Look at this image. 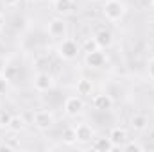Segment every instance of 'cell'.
<instances>
[{
  "mask_svg": "<svg viewBox=\"0 0 154 152\" xmlns=\"http://www.w3.org/2000/svg\"><path fill=\"white\" fill-rule=\"evenodd\" d=\"M93 108L99 109V111H109L113 108V99L108 95V93H100V95H95L93 97Z\"/></svg>",
  "mask_w": 154,
  "mask_h": 152,
  "instance_id": "8fae6325",
  "label": "cell"
},
{
  "mask_svg": "<svg viewBox=\"0 0 154 152\" xmlns=\"http://www.w3.org/2000/svg\"><path fill=\"white\" fill-rule=\"evenodd\" d=\"M93 39L97 41V45H99L100 50H102V48H109V47L113 45V34H111L108 29H99V31H95Z\"/></svg>",
  "mask_w": 154,
  "mask_h": 152,
  "instance_id": "30bf717a",
  "label": "cell"
},
{
  "mask_svg": "<svg viewBox=\"0 0 154 152\" xmlns=\"http://www.w3.org/2000/svg\"><path fill=\"white\" fill-rule=\"evenodd\" d=\"M4 68H5V61H4V59H0V75L4 74Z\"/></svg>",
  "mask_w": 154,
  "mask_h": 152,
  "instance_id": "cb8c5ba5",
  "label": "cell"
},
{
  "mask_svg": "<svg viewBox=\"0 0 154 152\" xmlns=\"http://www.w3.org/2000/svg\"><path fill=\"white\" fill-rule=\"evenodd\" d=\"M74 129H75V138L79 143H90V141H93L95 131H93L91 125H88V123H77Z\"/></svg>",
  "mask_w": 154,
  "mask_h": 152,
  "instance_id": "ba28073f",
  "label": "cell"
},
{
  "mask_svg": "<svg viewBox=\"0 0 154 152\" xmlns=\"http://www.w3.org/2000/svg\"><path fill=\"white\" fill-rule=\"evenodd\" d=\"M93 50H99V45H97V41L93 38H88L84 43H82V52H93Z\"/></svg>",
  "mask_w": 154,
  "mask_h": 152,
  "instance_id": "d6986e66",
  "label": "cell"
},
{
  "mask_svg": "<svg viewBox=\"0 0 154 152\" xmlns=\"http://www.w3.org/2000/svg\"><path fill=\"white\" fill-rule=\"evenodd\" d=\"M32 123L39 131H48L56 123V116L48 109H38L36 113L32 114Z\"/></svg>",
  "mask_w": 154,
  "mask_h": 152,
  "instance_id": "277c9868",
  "label": "cell"
},
{
  "mask_svg": "<svg viewBox=\"0 0 154 152\" xmlns=\"http://www.w3.org/2000/svg\"><path fill=\"white\" fill-rule=\"evenodd\" d=\"M61 138H63V143H66V145H74V143H77L75 129H74V127H66V129L61 132Z\"/></svg>",
  "mask_w": 154,
  "mask_h": 152,
  "instance_id": "e0dca14e",
  "label": "cell"
},
{
  "mask_svg": "<svg viewBox=\"0 0 154 152\" xmlns=\"http://www.w3.org/2000/svg\"><path fill=\"white\" fill-rule=\"evenodd\" d=\"M54 86H56V79H54L52 74H48V72H39L38 75L34 77V90L39 91V93L50 91Z\"/></svg>",
  "mask_w": 154,
  "mask_h": 152,
  "instance_id": "5b68a950",
  "label": "cell"
},
{
  "mask_svg": "<svg viewBox=\"0 0 154 152\" xmlns=\"http://www.w3.org/2000/svg\"><path fill=\"white\" fill-rule=\"evenodd\" d=\"M4 27H5V16L0 13V32L4 31Z\"/></svg>",
  "mask_w": 154,
  "mask_h": 152,
  "instance_id": "603a6c76",
  "label": "cell"
},
{
  "mask_svg": "<svg viewBox=\"0 0 154 152\" xmlns=\"http://www.w3.org/2000/svg\"><path fill=\"white\" fill-rule=\"evenodd\" d=\"M95 2H97V0H95Z\"/></svg>",
  "mask_w": 154,
  "mask_h": 152,
  "instance_id": "83f0119b",
  "label": "cell"
},
{
  "mask_svg": "<svg viewBox=\"0 0 154 152\" xmlns=\"http://www.w3.org/2000/svg\"><path fill=\"white\" fill-rule=\"evenodd\" d=\"M18 2H20V0H2V4H4L5 7H14Z\"/></svg>",
  "mask_w": 154,
  "mask_h": 152,
  "instance_id": "7402d4cb",
  "label": "cell"
},
{
  "mask_svg": "<svg viewBox=\"0 0 154 152\" xmlns=\"http://www.w3.org/2000/svg\"><path fill=\"white\" fill-rule=\"evenodd\" d=\"M109 140L113 141L115 150H116V149H118V150H122V147H124L131 138H129V132H127L124 127H120V125H118V127H113V129H111V132H109Z\"/></svg>",
  "mask_w": 154,
  "mask_h": 152,
  "instance_id": "52a82bcc",
  "label": "cell"
},
{
  "mask_svg": "<svg viewBox=\"0 0 154 152\" xmlns=\"http://www.w3.org/2000/svg\"><path fill=\"white\" fill-rule=\"evenodd\" d=\"M7 88H9V79L4 75H0V95H4L5 91H7Z\"/></svg>",
  "mask_w": 154,
  "mask_h": 152,
  "instance_id": "ffe728a7",
  "label": "cell"
},
{
  "mask_svg": "<svg viewBox=\"0 0 154 152\" xmlns=\"http://www.w3.org/2000/svg\"><path fill=\"white\" fill-rule=\"evenodd\" d=\"M25 125H27V122H25V118L22 114H11V118H9V122H7L5 127L11 132H22L25 129Z\"/></svg>",
  "mask_w": 154,
  "mask_h": 152,
  "instance_id": "4fadbf2b",
  "label": "cell"
},
{
  "mask_svg": "<svg viewBox=\"0 0 154 152\" xmlns=\"http://www.w3.org/2000/svg\"><path fill=\"white\" fill-rule=\"evenodd\" d=\"M75 90H77V95H81V97H88V95H91V91H93V82H91L90 79L82 77V79L77 81Z\"/></svg>",
  "mask_w": 154,
  "mask_h": 152,
  "instance_id": "2e32d148",
  "label": "cell"
},
{
  "mask_svg": "<svg viewBox=\"0 0 154 152\" xmlns=\"http://www.w3.org/2000/svg\"><path fill=\"white\" fill-rule=\"evenodd\" d=\"M131 127H133L136 132H143V131L149 127V118H147V114H142V113L133 114V118H131Z\"/></svg>",
  "mask_w": 154,
  "mask_h": 152,
  "instance_id": "9a60e30c",
  "label": "cell"
},
{
  "mask_svg": "<svg viewBox=\"0 0 154 152\" xmlns=\"http://www.w3.org/2000/svg\"><path fill=\"white\" fill-rule=\"evenodd\" d=\"M47 32L48 36L54 39H65L68 36V23L61 18V16H56V18H50L48 23H47Z\"/></svg>",
  "mask_w": 154,
  "mask_h": 152,
  "instance_id": "3957f363",
  "label": "cell"
},
{
  "mask_svg": "<svg viewBox=\"0 0 154 152\" xmlns=\"http://www.w3.org/2000/svg\"><path fill=\"white\" fill-rule=\"evenodd\" d=\"M152 7H154V0H152Z\"/></svg>",
  "mask_w": 154,
  "mask_h": 152,
  "instance_id": "4316f807",
  "label": "cell"
},
{
  "mask_svg": "<svg viewBox=\"0 0 154 152\" xmlns=\"http://www.w3.org/2000/svg\"><path fill=\"white\" fill-rule=\"evenodd\" d=\"M102 13L106 16V20L109 22H120L125 13H127V7L122 0H106L104 7H102Z\"/></svg>",
  "mask_w": 154,
  "mask_h": 152,
  "instance_id": "7a4b0ae2",
  "label": "cell"
},
{
  "mask_svg": "<svg viewBox=\"0 0 154 152\" xmlns=\"http://www.w3.org/2000/svg\"><path fill=\"white\" fill-rule=\"evenodd\" d=\"M147 75L151 81H154V57L149 59V63H147Z\"/></svg>",
  "mask_w": 154,
  "mask_h": 152,
  "instance_id": "44dd1931",
  "label": "cell"
},
{
  "mask_svg": "<svg viewBox=\"0 0 154 152\" xmlns=\"http://www.w3.org/2000/svg\"><path fill=\"white\" fill-rule=\"evenodd\" d=\"M0 125H2V116H0Z\"/></svg>",
  "mask_w": 154,
  "mask_h": 152,
  "instance_id": "484cf974",
  "label": "cell"
},
{
  "mask_svg": "<svg viewBox=\"0 0 154 152\" xmlns=\"http://www.w3.org/2000/svg\"><path fill=\"white\" fill-rule=\"evenodd\" d=\"M52 9L61 16L70 14L74 9V0H52Z\"/></svg>",
  "mask_w": 154,
  "mask_h": 152,
  "instance_id": "5bb4252c",
  "label": "cell"
},
{
  "mask_svg": "<svg viewBox=\"0 0 154 152\" xmlns=\"http://www.w3.org/2000/svg\"><path fill=\"white\" fill-rule=\"evenodd\" d=\"M27 2H31V4H36V2H39V0H27Z\"/></svg>",
  "mask_w": 154,
  "mask_h": 152,
  "instance_id": "d4e9b609",
  "label": "cell"
},
{
  "mask_svg": "<svg viewBox=\"0 0 154 152\" xmlns=\"http://www.w3.org/2000/svg\"><path fill=\"white\" fill-rule=\"evenodd\" d=\"M56 50H57V56H59L63 61H74V59H77V56L81 54L79 43H77L75 39H72V38L61 39Z\"/></svg>",
  "mask_w": 154,
  "mask_h": 152,
  "instance_id": "6da1fadb",
  "label": "cell"
},
{
  "mask_svg": "<svg viewBox=\"0 0 154 152\" xmlns=\"http://www.w3.org/2000/svg\"><path fill=\"white\" fill-rule=\"evenodd\" d=\"M91 149L97 150V152H111V150H115V145L109 140V136L108 138H93Z\"/></svg>",
  "mask_w": 154,
  "mask_h": 152,
  "instance_id": "7c38bea8",
  "label": "cell"
},
{
  "mask_svg": "<svg viewBox=\"0 0 154 152\" xmlns=\"http://www.w3.org/2000/svg\"><path fill=\"white\" fill-rule=\"evenodd\" d=\"M84 111V100L81 95H74V97H68L65 100V114L66 116H77Z\"/></svg>",
  "mask_w": 154,
  "mask_h": 152,
  "instance_id": "8992f818",
  "label": "cell"
},
{
  "mask_svg": "<svg viewBox=\"0 0 154 152\" xmlns=\"http://www.w3.org/2000/svg\"><path fill=\"white\" fill-rule=\"evenodd\" d=\"M84 61H86V65H88L90 68H102V66L106 65L108 57H106V54H104V52H100V48H99V50L88 52V54H86V57H84Z\"/></svg>",
  "mask_w": 154,
  "mask_h": 152,
  "instance_id": "9c48e42d",
  "label": "cell"
},
{
  "mask_svg": "<svg viewBox=\"0 0 154 152\" xmlns=\"http://www.w3.org/2000/svg\"><path fill=\"white\" fill-rule=\"evenodd\" d=\"M122 150H125V152H143L145 147L140 145V143H136V141H131V140H129V141L122 147Z\"/></svg>",
  "mask_w": 154,
  "mask_h": 152,
  "instance_id": "ac0fdd59",
  "label": "cell"
}]
</instances>
